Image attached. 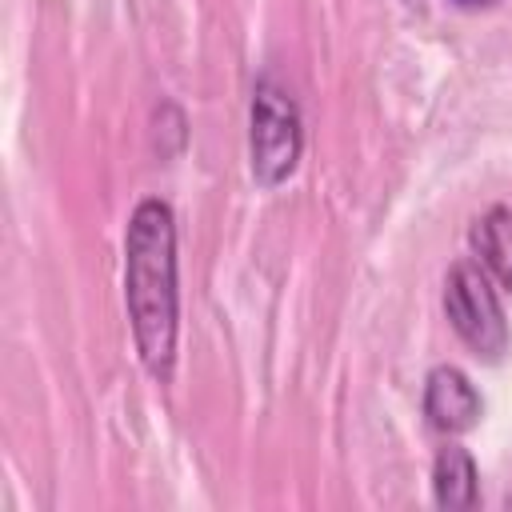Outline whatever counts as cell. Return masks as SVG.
Wrapping results in <instances>:
<instances>
[{"instance_id":"52a82bcc","label":"cell","mask_w":512,"mask_h":512,"mask_svg":"<svg viewBox=\"0 0 512 512\" xmlns=\"http://www.w3.org/2000/svg\"><path fill=\"white\" fill-rule=\"evenodd\" d=\"M460 8H484V4H492V0H456Z\"/></svg>"},{"instance_id":"7a4b0ae2","label":"cell","mask_w":512,"mask_h":512,"mask_svg":"<svg viewBox=\"0 0 512 512\" xmlns=\"http://www.w3.org/2000/svg\"><path fill=\"white\" fill-rule=\"evenodd\" d=\"M248 152H252V176L260 188H276L284 184L296 164H300V148H304V132H300V108L288 96V88H280L272 76H260L252 88V112H248Z\"/></svg>"},{"instance_id":"8992f818","label":"cell","mask_w":512,"mask_h":512,"mask_svg":"<svg viewBox=\"0 0 512 512\" xmlns=\"http://www.w3.org/2000/svg\"><path fill=\"white\" fill-rule=\"evenodd\" d=\"M472 252L480 264L500 280L504 292H512V208H488L472 224Z\"/></svg>"},{"instance_id":"6da1fadb","label":"cell","mask_w":512,"mask_h":512,"mask_svg":"<svg viewBox=\"0 0 512 512\" xmlns=\"http://www.w3.org/2000/svg\"><path fill=\"white\" fill-rule=\"evenodd\" d=\"M124 304L140 364L152 380L168 384L176 368V216L164 200L148 196L132 208L124 232Z\"/></svg>"},{"instance_id":"3957f363","label":"cell","mask_w":512,"mask_h":512,"mask_svg":"<svg viewBox=\"0 0 512 512\" xmlns=\"http://www.w3.org/2000/svg\"><path fill=\"white\" fill-rule=\"evenodd\" d=\"M444 312L452 320V328L460 332V340L484 356L496 360L508 352V320L504 308L496 300L492 280L476 268V264H452L448 280H444Z\"/></svg>"},{"instance_id":"277c9868","label":"cell","mask_w":512,"mask_h":512,"mask_svg":"<svg viewBox=\"0 0 512 512\" xmlns=\"http://www.w3.org/2000/svg\"><path fill=\"white\" fill-rule=\"evenodd\" d=\"M480 392L472 388V380L452 368V364H440L428 372L424 380V416L432 428L440 432H468L476 420H480Z\"/></svg>"},{"instance_id":"5b68a950","label":"cell","mask_w":512,"mask_h":512,"mask_svg":"<svg viewBox=\"0 0 512 512\" xmlns=\"http://www.w3.org/2000/svg\"><path fill=\"white\" fill-rule=\"evenodd\" d=\"M476 460L468 456V448L448 444L436 452L432 464V496L440 508H472L480 500V484H476Z\"/></svg>"}]
</instances>
